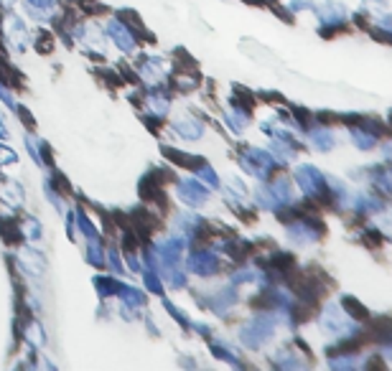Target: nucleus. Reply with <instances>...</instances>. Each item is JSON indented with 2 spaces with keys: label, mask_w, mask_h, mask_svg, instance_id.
I'll use <instances>...</instances> for the list:
<instances>
[{
  "label": "nucleus",
  "mask_w": 392,
  "mask_h": 371,
  "mask_svg": "<svg viewBox=\"0 0 392 371\" xmlns=\"http://www.w3.org/2000/svg\"><path fill=\"white\" fill-rule=\"evenodd\" d=\"M176 224H179V229H183V232H189V234H196V232H199V229L204 227V222L194 214V211H183V214L179 216V219H176Z\"/></svg>",
  "instance_id": "nucleus-24"
},
{
  "label": "nucleus",
  "mask_w": 392,
  "mask_h": 371,
  "mask_svg": "<svg viewBox=\"0 0 392 371\" xmlns=\"http://www.w3.org/2000/svg\"><path fill=\"white\" fill-rule=\"evenodd\" d=\"M352 140H354L359 150H370V148H375V143H377V135L362 132L359 128H352Z\"/></svg>",
  "instance_id": "nucleus-27"
},
{
  "label": "nucleus",
  "mask_w": 392,
  "mask_h": 371,
  "mask_svg": "<svg viewBox=\"0 0 392 371\" xmlns=\"http://www.w3.org/2000/svg\"><path fill=\"white\" fill-rule=\"evenodd\" d=\"M234 303H237V293H234L232 287H225L222 293H217L214 298H209V305L214 308V313H219V315H225Z\"/></svg>",
  "instance_id": "nucleus-18"
},
{
  "label": "nucleus",
  "mask_w": 392,
  "mask_h": 371,
  "mask_svg": "<svg viewBox=\"0 0 392 371\" xmlns=\"http://www.w3.org/2000/svg\"><path fill=\"white\" fill-rule=\"evenodd\" d=\"M186 267H189V272L199 275V278H209V275H214V272L219 270V259H217V255H211L209 250L191 252L189 259H186Z\"/></svg>",
  "instance_id": "nucleus-6"
},
{
  "label": "nucleus",
  "mask_w": 392,
  "mask_h": 371,
  "mask_svg": "<svg viewBox=\"0 0 392 371\" xmlns=\"http://www.w3.org/2000/svg\"><path fill=\"white\" fill-rule=\"evenodd\" d=\"M0 199L6 201V206L21 209V204H23V191H21V186L13 183V181H6V183H0Z\"/></svg>",
  "instance_id": "nucleus-17"
},
{
  "label": "nucleus",
  "mask_w": 392,
  "mask_h": 371,
  "mask_svg": "<svg viewBox=\"0 0 392 371\" xmlns=\"http://www.w3.org/2000/svg\"><path fill=\"white\" fill-rule=\"evenodd\" d=\"M3 33H6V41L10 43L15 51L29 49V29H26V23L15 13H8L6 18H3Z\"/></svg>",
  "instance_id": "nucleus-5"
},
{
  "label": "nucleus",
  "mask_w": 392,
  "mask_h": 371,
  "mask_svg": "<svg viewBox=\"0 0 392 371\" xmlns=\"http://www.w3.org/2000/svg\"><path fill=\"white\" fill-rule=\"evenodd\" d=\"M26 8L36 21H49L56 13V0H26Z\"/></svg>",
  "instance_id": "nucleus-16"
},
{
  "label": "nucleus",
  "mask_w": 392,
  "mask_h": 371,
  "mask_svg": "<svg viewBox=\"0 0 392 371\" xmlns=\"http://www.w3.org/2000/svg\"><path fill=\"white\" fill-rule=\"evenodd\" d=\"M140 77L146 79L148 84H158L168 77V61L160 56H148L140 64Z\"/></svg>",
  "instance_id": "nucleus-9"
},
{
  "label": "nucleus",
  "mask_w": 392,
  "mask_h": 371,
  "mask_svg": "<svg viewBox=\"0 0 392 371\" xmlns=\"http://www.w3.org/2000/svg\"><path fill=\"white\" fill-rule=\"evenodd\" d=\"M247 120H250V117H247V112H245V109L237 107V105L227 109V122H229V128H232L237 135H240V132H245Z\"/></svg>",
  "instance_id": "nucleus-20"
},
{
  "label": "nucleus",
  "mask_w": 392,
  "mask_h": 371,
  "mask_svg": "<svg viewBox=\"0 0 392 371\" xmlns=\"http://www.w3.org/2000/svg\"><path fill=\"white\" fill-rule=\"evenodd\" d=\"M179 196H181L183 204L189 206H202L204 201L209 199V188L204 183H199L196 179H183L179 183Z\"/></svg>",
  "instance_id": "nucleus-7"
},
{
  "label": "nucleus",
  "mask_w": 392,
  "mask_h": 371,
  "mask_svg": "<svg viewBox=\"0 0 392 371\" xmlns=\"http://www.w3.org/2000/svg\"><path fill=\"white\" fill-rule=\"evenodd\" d=\"M117 295H120V300L125 303V308H140L143 303H146L143 293H138L135 287H128V285H120V287H117Z\"/></svg>",
  "instance_id": "nucleus-21"
},
{
  "label": "nucleus",
  "mask_w": 392,
  "mask_h": 371,
  "mask_svg": "<svg viewBox=\"0 0 392 371\" xmlns=\"http://www.w3.org/2000/svg\"><path fill=\"white\" fill-rule=\"evenodd\" d=\"M273 333H276V315L262 313V315H255L252 321L247 323L245 328H242L240 338L247 349H262L273 338Z\"/></svg>",
  "instance_id": "nucleus-2"
},
{
  "label": "nucleus",
  "mask_w": 392,
  "mask_h": 371,
  "mask_svg": "<svg viewBox=\"0 0 392 371\" xmlns=\"http://www.w3.org/2000/svg\"><path fill=\"white\" fill-rule=\"evenodd\" d=\"M174 130L181 137H186V140H199V137L204 135V125L196 120V117H191V114H181V117H176Z\"/></svg>",
  "instance_id": "nucleus-12"
},
{
  "label": "nucleus",
  "mask_w": 392,
  "mask_h": 371,
  "mask_svg": "<svg viewBox=\"0 0 392 371\" xmlns=\"http://www.w3.org/2000/svg\"><path fill=\"white\" fill-rule=\"evenodd\" d=\"M288 239L293 244H311L319 239V229H313L311 222H296L288 227Z\"/></svg>",
  "instance_id": "nucleus-14"
},
{
  "label": "nucleus",
  "mask_w": 392,
  "mask_h": 371,
  "mask_svg": "<svg viewBox=\"0 0 392 371\" xmlns=\"http://www.w3.org/2000/svg\"><path fill=\"white\" fill-rule=\"evenodd\" d=\"M105 31H107V36L115 41V46L120 51H128V54L135 51V36H133V31L128 26H123L120 21H107Z\"/></svg>",
  "instance_id": "nucleus-10"
},
{
  "label": "nucleus",
  "mask_w": 392,
  "mask_h": 371,
  "mask_svg": "<svg viewBox=\"0 0 392 371\" xmlns=\"http://www.w3.org/2000/svg\"><path fill=\"white\" fill-rule=\"evenodd\" d=\"M311 6H313L311 0H291V3H288V8H291L293 13H298V10H308Z\"/></svg>",
  "instance_id": "nucleus-39"
},
{
  "label": "nucleus",
  "mask_w": 392,
  "mask_h": 371,
  "mask_svg": "<svg viewBox=\"0 0 392 371\" xmlns=\"http://www.w3.org/2000/svg\"><path fill=\"white\" fill-rule=\"evenodd\" d=\"M95 285L100 287V293H102V295H117V287H120V285L115 282V280H105V278H97V280H95Z\"/></svg>",
  "instance_id": "nucleus-35"
},
{
  "label": "nucleus",
  "mask_w": 392,
  "mask_h": 371,
  "mask_svg": "<svg viewBox=\"0 0 392 371\" xmlns=\"http://www.w3.org/2000/svg\"><path fill=\"white\" fill-rule=\"evenodd\" d=\"M148 109L156 114H168V100L166 97H158V94H151L148 97Z\"/></svg>",
  "instance_id": "nucleus-32"
},
{
  "label": "nucleus",
  "mask_w": 392,
  "mask_h": 371,
  "mask_svg": "<svg viewBox=\"0 0 392 371\" xmlns=\"http://www.w3.org/2000/svg\"><path fill=\"white\" fill-rule=\"evenodd\" d=\"M362 6H364V10H370V13L377 15V18L390 15V6H387V0H364Z\"/></svg>",
  "instance_id": "nucleus-29"
},
{
  "label": "nucleus",
  "mask_w": 392,
  "mask_h": 371,
  "mask_svg": "<svg viewBox=\"0 0 392 371\" xmlns=\"http://www.w3.org/2000/svg\"><path fill=\"white\" fill-rule=\"evenodd\" d=\"M354 209L356 211H372V214H377V211H382V201L377 196H372V193H356Z\"/></svg>",
  "instance_id": "nucleus-19"
},
{
  "label": "nucleus",
  "mask_w": 392,
  "mask_h": 371,
  "mask_svg": "<svg viewBox=\"0 0 392 371\" xmlns=\"http://www.w3.org/2000/svg\"><path fill=\"white\" fill-rule=\"evenodd\" d=\"M255 199H257V204H260L262 209H278L276 199H273L268 191V186H260V188L255 191Z\"/></svg>",
  "instance_id": "nucleus-31"
},
{
  "label": "nucleus",
  "mask_w": 392,
  "mask_h": 371,
  "mask_svg": "<svg viewBox=\"0 0 392 371\" xmlns=\"http://www.w3.org/2000/svg\"><path fill=\"white\" fill-rule=\"evenodd\" d=\"M296 181L306 196H324L326 193V179L316 165H298Z\"/></svg>",
  "instance_id": "nucleus-4"
},
{
  "label": "nucleus",
  "mask_w": 392,
  "mask_h": 371,
  "mask_svg": "<svg viewBox=\"0 0 392 371\" xmlns=\"http://www.w3.org/2000/svg\"><path fill=\"white\" fill-rule=\"evenodd\" d=\"M199 179L204 181V183L209 186V188H217L219 186V179H217V173L211 171L209 165H202V168H199Z\"/></svg>",
  "instance_id": "nucleus-34"
},
{
  "label": "nucleus",
  "mask_w": 392,
  "mask_h": 371,
  "mask_svg": "<svg viewBox=\"0 0 392 371\" xmlns=\"http://www.w3.org/2000/svg\"><path fill=\"white\" fill-rule=\"evenodd\" d=\"M18 264L23 267V272H29V275H33V278L44 275V270H46L44 255H41L38 250H33V247H23V250H18Z\"/></svg>",
  "instance_id": "nucleus-11"
},
{
  "label": "nucleus",
  "mask_w": 392,
  "mask_h": 371,
  "mask_svg": "<svg viewBox=\"0 0 392 371\" xmlns=\"http://www.w3.org/2000/svg\"><path fill=\"white\" fill-rule=\"evenodd\" d=\"M21 232H23V236H26V239H31V242L41 239V234H44V232H41V222H38V219H33V216H29V219L23 222Z\"/></svg>",
  "instance_id": "nucleus-28"
},
{
  "label": "nucleus",
  "mask_w": 392,
  "mask_h": 371,
  "mask_svg": "<svg viewBox=\"0 0 392 371\" xmlns=\"http://www.w3.org/2000/svg\"><path fill=\"white\" fill-rule=\"evenodd\" d=\"M183 247H186V242H183L181 236H168L166 242L156 250V257L160 259V267L179 264V259H181V255H183Z\"/></svg>",
  "instance_id": "nucleus-8"
},
{
  "label": "nucleus",
  "mask_w": 392,
  "mask_h": 371,
  "mask_svg": "<svg viewBox=\"0 0 392 371\" xmlns=\"http://www.w3.org/2000/svg\"><path fill=\"white\" fill-rule=\"evenodd\" d=\"M321 331L326 335H331L334 341H339V338H347V335L354 333L356 323L352 321V315H349L347 310H342V305L331 303V305H326V310L321 313Z\"/></svg>",
  "instance_id": "nucleus-1"
},
{
  "label": "nucleus",
  "mask_w": 392,
  "mask_h": 371,
  "mask_svg": "<svg viewBox=\"0 0 392 371\" xmlns=\"http://www.w3.org/2000/svg\"><path fill=\"white\" fill-rule=\"evenodd\" d=\"M211 351H214V356H217V358H222V361H227V364L237 366V358H234V354H232V351H227L225 346H217V343H214V346H211Z\"/></svg>",
  "instance_id": "nucleus-36"
},
{
  "label": "nucleus",
  "mask_w": 392,
  "mask_h": 371,
  "mask_svg": "<svg viewBox=\"0 0 392 371\" xmlns=\"http://www.w3.org/2000/svg\"><path fill=\"white\" fill-rule=\"evenodd\" d=\"M23 335H26V341H29L33 349H44L46 346V333L38 323H29L26 331H23Z\"/></svg>",
  "instance_id": "nucleus-22"
},
{
  "label": "nucleus",
  "mask_w": 392,
  "mask_h": 371,
  "mask_svg": "<svg viewBox=\"0 0 392 371\" xmlns=\"http://www.w3.org/2000/svg\"><path fill=\"white\" fill-rule=\"evenodd\" d=\"M128 264H130V270H133V272H140V264H138V259L133 257V255H128Z\"/></svg>",
  "instance_id": "nucleus-41"
},
{
  "label": "nucleus",
  "mask_w": 392,
  "mask_h": 371,
  "mask_svg": "<svg viewBox=\"0 0 392 371\" xmlns=\"http://www.w3.org/2000/svg\"><path fill=\"white\" fill-rule=\"evenodd\" d=\"M311 143L319 150H331L334 148V135H331V130H311Z\"/></svg>",
  "instance_id": "nucleus-26"
},
{
  "label": "nucleus",
  "mask_w": 392,
  "mask_h": 371,
  "mask_svg": "<svg viewBox=\"0 0 392 371\" xmlns=\"http://www.w3.org/2000/svg\"><path fill=\"white\" fill-rule=\"evenodd\" d=\"M146 287H148V290H151V293H156V295L163 293V285H160L158 272L153 270V267H148V272H146Z\"/></svg>",
  "instance_id": "nucleus-33"
},
{
  "label": "nucleus",
  "mask_w": 392,
  "mask_h": 371,
  "mask_svg": "<svg viewBox=\"0 0 392 371\" xmlns=\"http://www.w3.org/2000/svg\"><path fill=\"white\" fill-rule=\"evenodd\" d=\"M270 196L276 199L278 206H288V204H293V188H291V181L285 179V176H280V179H276L273 183L268 186Z\"/></svg>",
  "instance_id": "nucleus-15"
},
{
  "label": "nucleus",
  "mask_w": 392,
  "mask_h": 371,
  "mask_svg": "<svg viewBox=\"0 0 392 371\" xmlns=\"http://www.w3.org/2000/svg\"><path fill=\"white\" fill-rule=\"evenodd\" d=\"M87 259H89V264H95V267H100V264L105 262V250H102L100 236L87 239Z\"/></svg>",
  "instance_id": "nucleus-25"
},
{
  "label": "nucleus",
  "mask_w": 392,
  "mask_h": 371,
  "mask_svg": "<svg viewBox=\"0 0 392 371\" xmlns=\"http://www.w3.org/2000/svg\"><path fill=\"white\" fill-rule=\"evenodd\" d=\"M240 282H262V275L257 270H242L232 275V285H240Z\"/></svg>",
  "instance_id": "nucleus-30"
},
{
  "label": "nucleus",
  "mask_w": 392,
  "mask_h": 371,
  "mask_svg": "<svg viewBox=\"0 0 392 371\" xmlns=\"http://www.w3.org/2000/svg\"><path fill=\"white\" fill-rule=\"evenodd\" d=\"M15 160H18V156H15L13 150L3 148V145H0V165H3V163H15Z\"/></svg>",
  "instance_id": "nucleus-37"
},
{
  "label": "nucleus",
  "mask_w": 392,
  "mask_h": 371,
  "mask_svg": "<svg viewBox=\"0 0 392 371\" xmlns=\"http://www.w3.org/2000/svg\"><path fill=\"white\" fill-rule=\"evenodd\" d=\"M273 364L280 366V369H301V366H303V361H301V358H296V354H293V351L280 349L276 356H273Z\"/></svg>",
  "instance_id": "nucleus-23"
},
{
  "label": "nucleus",
  "mask_w": 392,
  "mask_h": 371,
  "mask_svg": "<svg viewBox=\"0 0 392 371\" xmlns=\"http://www.w3.org/2000/svg\"><path fill=\"white\" fill-rule=\"evenodd\" d=\"M0 100L6 102V105H8V107H10V109H18V107H15V100H13V97H10V92H8V89H6V86H3V84H0Z\"/></svg>",
  "instance_id": "nucleus-40"
},
{
  "label": "nucleus",
  "mask_w": 392,
  "mask_h": 371,
  "mask_svg": "<svg viewBox=\"0 0 392 371\" xmlns=\"http://www.w3.org/2000/svg\"><path fill=\"white\" fill-rule=\"evenodd\" d=\"M0 137H8V128L6 122H3V117H0Z\"/></svg>",
  "instance_id": "nucleus-42"
},
{
  "label": "nucleus",
  "mask_w": 392,
  "mask_h": 371,
  "mask_svg": "<svg viewBox=\"0 0 392 371\" xmlns=\"http://www.w3.org/2000/svg\"><path fill=\"white\" fill-rule=\"evenodd\" d=\"M240 165L245 168V173H250V176H255V179L265 181L270 176V171L276 168V158L270 156V150L245 148V153L240 156Z\"/></svg>",
  "instance_id": "nucleus-3"
},
{
  "label": "nucleus",
  "mask_w": 392,
  "mask_h": 371,
  "mask_svg": "<svg viewBox=\"0 0 392 371\" xmlns=\"http://www.w3.org/2000/svg\"><path fill=\"white\" fill-rule=\"evenodd\" d=\"M316 15H319V21L324 23V26H339V23L347 21V8H344L342 3H324V6L316 10Z\"/></svg>",
  "instance_id": "nucleus-13"
},
{
  "label": "nucleus",
  "mask_w": 392,
  "mask_h": 371,
  "mask_svg": "<svg viewBox=\"0 0 392 371\" xmlns=\"http://www.w3.org/2000/svg\"><path fill=\"white\" fill-rule=\"evenodd\" d=\"M10 3H13V0H0V6H10Z\"/></svg>",
  "instance_id": "nucleus-43"
},
{
  "label": "nucleus",
  "mask_w": 392,
  "mask_h": 371,
  "mask_svg": "<svg viewBox=\"0 0 392 371\" xmlns=\"http://www.w3.org/2000/svg\"><path fill=\"white\" fill-rule=\"evenodd\" d=\"M107 259H110V264H112V272H123V262H120V257H117V252L115 250H107Z\"/></svg>",
  "instance_id": "nucleus-38"
}]
</instances>
